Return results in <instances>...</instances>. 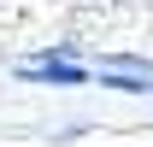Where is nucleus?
<instances>
[{
    "mask_svg": "<svg viewBox=\"0 0 153 147\" xmlns=\"http://www.w3.org/2000/svg\"><path fill=\"white\" fill-rule=\"evenodd\" d=\"M18 76H24V82H41V88H76V82H88V65H76L71 53H59L53 41H47L36 59L18 65Z\"/></svg>",
    "mask_w": 153,
    "mask_h": 147,
    "instance_id": "f257e3e1",
    "label": "nucleus"
}]
</instances>
